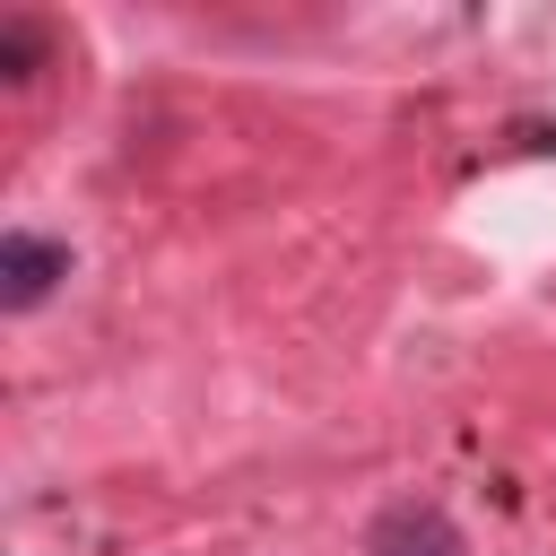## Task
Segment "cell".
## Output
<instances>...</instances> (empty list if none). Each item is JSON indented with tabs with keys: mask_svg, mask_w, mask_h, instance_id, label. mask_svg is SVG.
Returning <instances> with one entry per match:
<instances>
[{
	"mask_svg": "<svg viewBox=\"0 0 556 556\" xmlns=\"http://www.w3.org/2000/svg\"><path fill=\"white\" fill-rule=\"evenodd\" d=\"M35 61H43V35H35L26 17H0V70H9V78H26Z\"/></svg>",
	"mask_w": 556,
	"mask_h": 556,
	"instance_id": "3",
	"label": "cell"
},
{
	"mask_svg": "<svg viewBox=\"0 0 556 556\" xmlns=\"http://www.w3.org/2000/svg\"><path fill=\"white\" fill-rule=\"evenodd\" d=\"M365 556H469V539H460V521L443 504H391L374 521Z\"/></svg>",
	"mask_w": 556,
	"mask_h": 556,
	"instance_id": "2",
	"label": "cell"
},
{
	"mask_svg": "<svg viewBox=\"0 0 556 556\" xmlns=\"http://www.w3.org/2000/svg\"><path fill=\"white\" fill-rule=\"evenodd\" d=\"M61 278H70V243L26 235V226H9V235H0V313H35Z\"/></svg>",
	"mask_w": 556,
	"mask_h": 556,
	"instance_id": "1",
	"label": "cell"
}]
</instances>
